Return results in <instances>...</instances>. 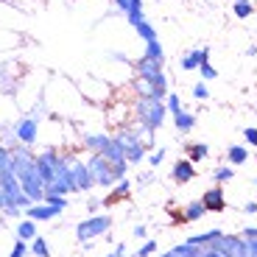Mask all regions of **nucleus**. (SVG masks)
Segmentation results:
<instances>
[{
    "instance_id": "nucleus-12",
    "label": "nucleus",
    "mask_w": 257,
    "mask_h": 257,
    "mask_svg": "<svg viewBox=\"0 0 257 257\" xmlns=\"http://www.w3.org/2000/svg\"><path fill=\"white\" fill-rule=\"evenodd\" d=\"M243 212H257V204H254V201H251V204H246Z\"/></svg>"
},
{
    "instance_id": "nucleus-7",
    "label": "nucleus",
    "mask_w": 257,
    "mask_h": 257,
    "mask_svg": "<svg viewBox=\"0 0 257 257\" xmlns=\"http://www.w3.org/2000/svg\"><path fill=\"white\" fill-rule=\"evenodd\" d=\"M254 12V6H251V3H235V14H238V17H249V14Z\"/></svg>"
},
{
    "instance_id": "nucleus-5",
    "label": "nucleus",
    "mask_w": 257,
    "mask_h": 257,
    "mask_svg": "<svg viewBox=\"0 0 257 257\" xmlns=\"http://www.w3.org/2000/svg\"><path fill=\"white\" fill-rule=\"evenodd\" d=\"M185 212H187V215H185V221H196V218H201V215H204L207 210H204V204H201V201H193V204L187 207Z\"/></svg>"
},
{
    "instance_id": "nucleus-3",
    "label": "nucleus",
    "mask_w": 257,
    "mask_h": 257,
    "mask_svg": "<svg viewBox=\"0 0 257 257\" xmlns=\"http://www.w3.org/2000/svg\"><path fill=\"white\" fill-rule=\"evenodd\" d=\"M226 157H229L232 165H243V162L249 160V151H246L243 146H232L229 151H226Z\"/></svg>"
},
{
    "instance_id": "nucleus-8",
    "label": "nucleus",
    "mask_w": 257,
    "mask_h": 257,
    "mask_svg": "<svg viewBox=\"0 0 257 257\" xmlns=\"http://www.w3.org/2000/svg\"><path fill=\"white\" fill-rule=\"evenodd\" d=\"M232 176H235L232 168H221V171H215V179H218V182H229Z\"/></svg>"
},
{
    "instance_id": "nucleus-2",
    "label": "nucleus",
    "mask_w": 257,
    "mask_h": 257,
    "mask_svg": "<svg viewBox=\"0 0 257 257\" xmlns=\"http://www.w3.org/2000/svg\"><path fill=\"white\" fill-rule=\"evenodd\" d=\"M193 176H196V168H193L190 160L176 162V168H174V179H176V182H190Z\"/></svg>"
},
{
    "instance_id": "nucleus-4",
    "label": "nucleus",
    "mask_w": 257,
    "mask_h": 257,
    "mask_svg": "<svg viewBox=\"0 0 257 257\" xmlns=\"http://www.w3.org/2000/svg\"><path fill=\"white\" fill-rule=\"evenodd\" d=\"M187 154H190V162H199L210 154V148H207L204 143H190V146H187Z\"/></svg>"
},
{
    "instance_id": "nucleus-11",
    "label": "nucleus",
    "mask_w": 257,
    "mask_h": 257,
    "mask_svg": "<svg viewBox=\"0 0 257 257\" xmlns=\"http://www.w3.org/2000/svg\"><path fill=\"white\" fill-rule=\"evenodd\" d=\"M246 140H249L251 146H257V128H246Z\"/></svg>"
},
{
    "instance_id": "nucleus-13",
    "label": "nucleus",
    "mask_w": 257,
    "mask_h": 257,
    "mask_svg": "<svg viewBox=\"0 0 257 257\" xmlns=\"http://www.w3.org/2000/svg\"><path fill=\"white\" fill-rule=\"evenodd\" d=\"M235 3H243V0H235Z\"/></svg>"
},
{
    "instance_id": "nucleus-10",
    "label": "nucleus",
    "mask_w": 257,
    "mask_h": 257,
    "mask_svg": "<svg viewBox=\"0 0 257 257\" xmlns=\"http://www.w3.org/2000/svg\"><path fill=\"white\" fill-rule=\"evenodd\" d=\"M199 67H201V76H204V78H215V70H212V67H210V64H199Z\"/></svg>"
},
{
    "instance_id": "nucleus-9",
    "label": "nucleus",
    "mask_w": 257,
    "mask_h": 257,
    "mask_svg": "<svg viewBox=\"0 0 257 257\" xmlns=\"http://www.w3.org/2000/svg\"><path fill=\"white\" fill-rule=\"evenodd\" d=\"M193 95L199 98V101H204V98L210 95V92H207V87H204V84H196V87H193Z\"/></svg>"
},
{
    "instance_id": "nucleus-6",
    "label": "nucleus",
    "mask_w": 257,
    "mask_h": 257,
    "mask_svg": "<svg viewBox=\"0 0 257 257\" xmlns=\"http://www.w3.org/2000/svg\"><path fill=\"white\" fill-rule=\"evenodd\" d=\"M193 123H196V120H193V115H182V112L176 115V128H179V132H190Z\"/></svg>"
},
{
    "instance_id": "nucleus-1",
    "label": "nucleus",
    "mask_w": 257,
    "mask_h": 257,
    "mask_svg": "<svg viewBox=\"0 0 257 257\" xmlns=\"http://www.w3.org/2000/svg\"><path fill=\"white\" fill-rule=\"evenodd\" d=\"M201 204H204L207 212H221V210L226 207L224 190H221V187H212V190H207L204 196H201Z\"/></svg>"
}]
</instances>
